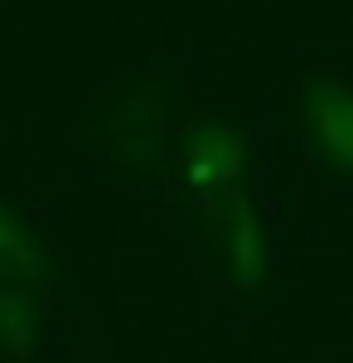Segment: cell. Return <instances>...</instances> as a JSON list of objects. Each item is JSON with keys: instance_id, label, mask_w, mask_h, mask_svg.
I'll list each match as a JSON object with an SVG mask.
<instances>
[{"instance_id": "6da1fadb", "label": "cell", "mask_w": 353, "mask_h": 363, "mask_svg": "<svg viewBox=\"0 0 353 363\" xmlns=\"http://www.w3.org/2000/svg\"><path fill=\"white\" fill-rule=\"evenodd\" d=\"M242 160H247V150H242V140H237V131H228L218 121L194 126L189 140H184V169H189V179L203 194H223L237 179Z\"/></svg>"}, {"instance_id": "7a4b0ae2", "label": "cell", "mask_w": 353, "mask_h": 363, "mask_svg": "<svg viewBox=\"0 0 353 363\" xmlns=\"http://www.w3.org/2000/svg\"><path fill=\"white\" fill-rule=\"evenodd\" d=\"M305 116L310 131L320 136L329 160L353 169V87L344 83H320L305 92Z\"/></svg>"}, {"instance_id": "3957f363", "label": "cell", "mask_w": 353, "mask_h": 363, "mask_svg": "<svg viewBox=\"0 0 353 363\" xmlns=\"http://www.w3.org/2000/svg\"><path fill=\"white\" fill-rule=\"evenodd\" d=\"M228 208H232V233H228V252H232V267L237 277L252 286L262 277V262H267V242H262V223L252 213L247 194H228Z\"/></svg>"}, {"instance_id": "277c9868", "label": "cell", "mask_w": 353, "mask_h": 363, "mask_svg": "<svg viewBox=\"0 0 353 363\" xmlns=\"http://www.w3.org/2000/svg\"><path fill=\"white\" fill-rule=\"evenodd\" d=\"M0 257H10L20 272L39 277V252H34L25 238H20V228H15V218H10L5 208H0Z\"/></svg>"}]
</instances>
